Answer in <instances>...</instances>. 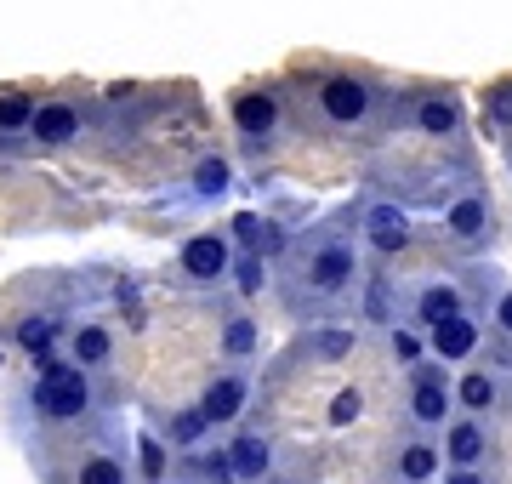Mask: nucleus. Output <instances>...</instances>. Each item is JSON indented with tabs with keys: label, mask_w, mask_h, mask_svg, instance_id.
I'll return each mask as SVG.
<instances>
[{
	"label": "nucleus",
	"mask_w": 512,
	"mask_h": 484,
	"mask_svg": "<svg viewBox=\"0 0 512 484\" xmlns=\"http://www.w3.org/2000/svg\"><path fill=\"white\" fill-rule=\"evenodd\" d=\"M35 405L46 416H80L86 410V376L57 365V359L40 354V382H35Z\"/></svg>",
	"instance_id": "obj_1"
},
{
	"label": "nucleus",
	"mask_w": 512,
	"mask_h": 484,
	"mask_svg": "<svg viewBox=\"0 0 512 484\" xmlns=\"http://www.w3.org/2000/svg\"><path fill=\"white\" fill-rule=\"evenodd\" d=\"M319 109L336 120V126H353V120H365L370 114V86L365 80H353V75H336L319 86Z\"/></svg>",
	"instance_id": "obj_2"
},
{
	"label": "nucleus",
	"mask_w": 512,
	"mask_h": 484,
	"mask_svg": "<svg viewBox=\"0 0 512 484\" xmlns=\"http://www.w3.org/2000/svg\"><path fill=\"white\" fill-rule=\"evenodd\" d=\"M365 234H370V245H376V251H387V257L410 245V223H404V211H399V205H370Z\"/></svg>",
	"instance_id": "obj_3"
},
{
	"label": "nucleus",
	"mask_w": 512,
	"mask_h": 484,
	"mask_svg": "<svg viewBox=\"0 0 512 484\" xmlns=\"http://www.w3.org/2000/svg\"><path fill=\"white\" fill-rule=\"evenodd\" d=\"M274 120H279L274 92H245V97H234V126L245 131V137H268V131H274Z\"/></svg>",
	"instance_id": "obj_4"
},
{
	"label": "nucleus",
	"mask_w": 512,
	"mask_h": 484,
	"mask_svg": "<svg viewBox=\"0 0 512 484\" xmlns=\"http://www.w3.org/2000/svg\"><path fill=\"white\" fill-rule=\"evenodd\" d=\"M183 268L194 274V280H217L222 268H228V245L217 240V234H200V240L183 245Z\"/></svg>",
	"instance_id": "obj_5"
},
{
	"label": "nucleus",
	"mask_w": 512,
	"mask_h": 484,
	"mask_svg": "<svg viewBox=\"0 0 512 484\" xmlns=\"http://www.w3.org/2000/svg\"><path fill=\"white\" fill-rule=\"evenodd\" d=\"M29 126H35V137H40V143H69L74 131H80V114H74L69 103H40Z\"/></svg>",
	"instance_id": "obj_6"
},
{
	"label": "nucleus",
	"mask_w": 512,
	"mask_h": 484,
	"mask_svg": "<svg viewBox=\"0 0 512 484\" xmlns=\"http://www.w3.org/2000/svg\"><path fill=\"white\" fill-rule=\"evenodd\" d=\"M313 285H319V291H342V285L353 280V251H342V245H325V251H319V257H313Z\"/></svg>",
	"instance_id": "obj_7"
},
{
	"label": "nucleus",
	"mask_w": 512,
	"mask_h": 484,
	"mask_svg": "<svg viewBox=\"0 0 512 484\" xmlns=\"http://www.w3.org/2000/svg\"><path fill=\"white\" fill-rule=\"evenodd\" d=\"M473 342H478V331H473V319H444V325H433V354L439 359H467L473 354Z\"/></svg>",
	"instance_id": "obj_8"
},
{
	"label": "nucleus",
	"mask_w": 512,
	"mask_h": 484,
	"mask_svg": "<svg viewBox=\"0 0 512 484\" xmlns=\"http://www.w3.org/2000/svg\"><path fill=\"white\" fill-rule=\"evenodd\" d=\"M234 234H239V245H251L256 257H274L279 245H285V234H279L274 223L251 217V211H239V217H234Z\"/></svg>",
	"instance_id": "obj_9"
},
{
	"label": "nucleus",
	"mask_w": 512,
	"mask_h": 484,
	"mask_svg": "<svg viewBox=\"0 0 512 484\" xmlns=\"http://www.w3.org/2000/svg\"><path fill=\"white\" fill-rule=\"evenodd\" d=\"M456 120H461L456 97H421V109H416V126L427 131V137H450V131H456Z\"/></svg>",
	"instance_id": "obj_10"
},
{
	"label": "nucleus",
	"mask_w": 512,
	"mask_h": 484,
	"mask_svg": "<svg viewBox=\"0 0 512 484\" xmlns=\"http://www.w3.org/2000/svg\"><path fill=\"white\" fill-rule=\"evenodd\" d=\"M239 405H245V382H239V376H222V382H211V393H205V416H211V422H228V416H239Z\"/></svg>",
	"instance_id": "obj_11"
},
{
	"label": "nucleus",
	"mask_w": 512,
	"mask_h": 484,
	"mask_svg": "<svg viewBox=\"0 0 512 484\" xmlns=\"http://www.w3.org/2000/svg\"><path fill=\"white\" fill-rule=\"evenodd\" d=\"M456 314H461V297L450 285H427V291H421V319H427V325H444V319H456Z\"/></svg>",
	"instance_id": "obj_12"
},
{
	"label": "nucleus",
	"mask_w": 512,
	"mask_h": 484,
	"mask_svg": "<svg viewBox=\"0 0 512 484\" xmlns=\"http://www.w3.org/2000/svg\"><path fill=\"white\" fill-rule=\"evenodd\" d=\"M228 462H234L239 479H262V467H268V445H262V439H234Z\"/></svg>",
	"instance_id": "obj_13"
},
{
	"label": "nucleus",
	"mask_w": 512,
	"mask_h": 484,
	"mask_svg": "<svg viewBox=\"0 0 512 484\" xmlns=\"http://www.w3.org/2000/svg\"><path fill=\"white\" fill-rule=\"evenodd\" d=\"M478 456H484V433H478L473 422H456V428H450V462L473 467Z\"/></svg>",
	"instance_id": "obj_14"
},
{
	"label": "nucleus",
	"mask_w": 512,
	"mask_h": 484,
	"mask_svg": "<svg viewBox=\"0 0 512 484\" xmlns=\"http://www.w3.org/2000/svg\"><path fill=\"white\" fill-rule=\"evenodd\" d=\"M416 416L421 422H444V405H450V393H444V382H416Z\"/></svg>",
	"instance_id": "obj_15"
},
{
	"label": "nucleus",
	"mask_w": 512,
	"mask_h": 484,
	"mask_svg": "<svg viewBox=\"0 0 512 484\" xmlns=\"http://www.w3.org/2000/svg\"><path fill=\"white\" fill-rule=\"evenodd\" d=\"M450 234H456V240H478V234H484V205L461 200L456 211H450Z\"/></svg>",
	"instance_id": "obj_16"
},
{
	"label": "nucleus",
	"mask_w": 512,
	"mask_h": 484,
	"mask_svg": "<svg viewBox=\"0 0 512 484\" xmlns=\"http://www.w3.org/2000/svg\"><path fill=\"white\" fill-rule=\"evenodd\" d=\"M399 467H404V479H433V473H439V450L433 445H410L399 456Z\"/></svg>",
	"instance_id": "obj_17"
},
{
	"label": "nucleus",
	"mask_w": 512,
	"mask_h": 484,
	"mask_svg": "<svg viewBox=\"0 0 512 484\" xmlns=\"http://www.w3.org/2000/svg\"><path fill=\"white\" fill-rule=\"evenodd\" d=\"M35 120V103L23 92H0V131H18V126H29Z\"/></svg>",
	"instance_id": "obj_18"
},
{
	"label": "nucleus",
	"mask_w": 512,
	"mask_h": 484,
	"mask_svg": "<svg viewBox=\"0 0 512 484\" xmlns=\"http://www.w3.org/2000/svg\"><path fill=\"white\" fill-rule=\"evenodd\" d=\"M74 354L86 359V365H97V359H109V331H97V325H86V331L74 336Z\"/></svg>",
	"instance_id": "obj_19"
},
{
	"label": "nucleus",
	"mask_w": 512,
	"mask_h": 484,
	"mask_svg": "<svg viewBox=\"0 0 512 484\" xmlns=\"http://www.w3.org/2000/svg\"><path fill=\"white\" fill-rule=\"evenodd\" d=\"M194 188H200V194H222V188H228V160H200V166H194Z\"/></svg>",
	"instance_id": "obj_20"
},
{
	"label": "nucleus",
	"mask_w": 512,
	"mask_h": 484,
	"mask_svg": "<svg viewBox=\"0 0 512 484\" xmlns=\"http://www.w3.org/2000/svg\"><path fill=\"white\" fill-rule=\"evenodd\" d=\"M359 410H365L359 388H342V393H336V405H330V422H336V428H348V422H359Z\"/></svg>",
	"instance_id": "obj_21"
},
{
	"label": "nucleus",
	"mask_w": 512,
	"mask_h": 484,
	"mask_svg": "<svg viewBox=\"0 0 512 484\" xmlns=\"http://www.w3.org/2000/svg\"><path fill=\"white\" fill-rule=\"evenodd\" d=\"M18 336H23V348H29V354H46V342H52V319H23Z\"/></svg>",
	"instance_id": "obj_22"
},
{
	"label": "nucleus",
	"mask_w": 512,
	"mask_h": 484,
	"mask_svg": "<svg viewBox=\"0 0 512 484\" xmlns=\"http://www.w3.org/2000/svg\"><path fill=\"white\" fill-rule=\"evenodd\" d=\"M490 399H495V382H490V376H467V382H461V405L484 410Z\"/></svg>",
	"instance_id": "obj_23"
},
{
	"label": "nucleus",
	"mask_w": 512,
	"mask_h": 484,
	"mask_svg": "<svg viewBox=\"0 0 512 484\" xmlns=\"http://www.w3.org/2000/svg\"><path fill=\"white\" fill-rule=\"evenodd\" d=\"M205 422H211V416H205V405L188 410V416H177V428H171V433H177V445H194V439L205 433Z\"/></svg>",
	"instance_id": "obj_24"
},
{
	"label": "nucleus",
	"mask_w": 512,
	"mask_h": 484,
	"mask_svg": "<svg viewBox=\"0 0 512 484\" xmlns=\"http://www.w3.org/2000/svg\"><path fill=\"white\" fill-rule=\"evenodd\" d=\"M256 348V325L251 319H234V325H228V354H251Z\"/></svg>",
	"instance_id": "obj_25"
},
{
	"label": "nucleus",
	"mask_w": 512,
	"mask_h": 484,
	"mask_svg": "<svg viewBox=\"0 0 512 484\" xmlns=\"http://www.w3.org/2000/svg\"><path fill=\"white\" fill-rule=\"evenodd\" d=\"M234 274H239V291H245V297H256V291H262V257H256V251L239 262Z\"/></svg>",
	"instance_id": "obj_26"
},
{
	"label": "nucleus",
	"mask_w": 512,
	"mask_h": 484,
	"mask_svg": "<svg viewBox=\"0 0 512 484\" xmlns=\"http://www.w3.org/2000/svg\"><path fill=\"white\" fill-rule=\"evenodd\" d=\"M80 484H120V467H114L109 456H97V462H86V473H80Z\"/></svg>",
	"instance_id": "obj_27"
},
{
	"label": "nucleus",
	"mask_w": 512,
	"mask_h": 484,
	"mask_svg": "<svg viewBox=\"0 0 512 484\" xmlns=\"http://www.w3.org/2000/svg\"><path fill=\"white\" fill-rule=\"evenodd\" d=\"M490 120L495 126H512V86H495L490 92Z\"/></svg>",
	"instance_id": "obj_28"
},
{
	"label": "nucleus",
	"mask_w": 512,
	"mask_h": 484,
	"mask_svg": "<svg viewBox=\"0 0 512 484\" xmlns=\"http://www.w3.org/2000/svg\"><path fill=\"white\" fill-rule=\"evenodd\" d=\"M319 354H325V359H348V354H353V336L325 331V336H319Z\"/></svg>",
	"instance_id": "obj_29"
},
{
	"label": "nucleus",
	"mask_w": 512,
	"mask_h": 484,
	"mask_svg": "<svg viewBox=\"0 0 512 484\" xmlns=\"http://www.w3.org/2000/svg\"><path fill=\"white\" fill-rule=\"evenodd\" d=\"M137 450H143V473H148V479H160V473H165V450H160V439H143Z\"/></svg>",
	"instance_id": "obj_30"
},
{
	"label": "nucleus",
	"mask_w": 512,
	"mask_h": 484,
	"mask_svg": "<svg viewBox=\"0 0 512 484\" xmlns=\"http://www.w3.org/2000/svg\"><path fill=\"white\" fill-rule=\"evenodd\" d=\"M393 354H399L404 365H416V359H421V342H416L410 331H393Z\"/></svg>",
	"instance_id": "obj_31"
},
{
	"label": "nucleus",
	"mask_w": 512,
	"mask_h": 484,
	"mask_svg": "<svg viewBox=\"0 0 512 484\" xmlns=\"http://www.w3.org/2000/svg\"><path fill=\"white\" fill-rule=\"evenodd\" d=\"M365 308H370V319H387V285H370Z\"/></svg>",
	"instance_id": "obj_32"
},
{
	"label": "nucleus",
	"mask_w": 512,
	"mask_h": 484,
	"mask_svg": "<svg viewBox=\"0 0 512 484\" xmlns=\"http://www.w3.org/2000/svg\"><path fill=\"white\" fill-rule=\"evenodd\" d=\"M495 319H501V325L512 331V297H501V308H495Z\"/></svg>",
	"instance_id": "obj_33"
},
{
	"label": "nucleus",
	"mask_w": 512,
	"mask_h": 484,
	"mask_svg": "<svg viewBox=\"0 0 512 484\" xmlns=\"http://www.w3.org/2000/svg\"><path fill=\"white\" fill-rule=\"evenodd\" d=\"M450 484H484V479H478V473H456Z\"/></svg>",
	"instance_id": "obj_34"
}]
</instances>
